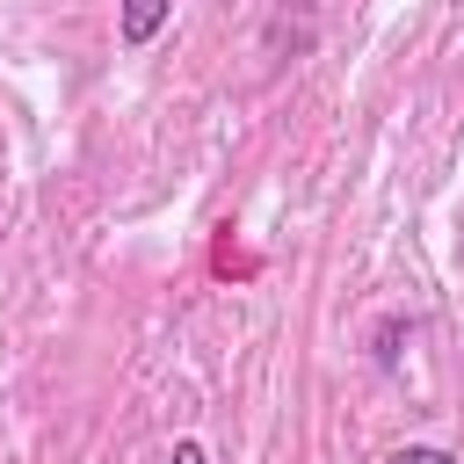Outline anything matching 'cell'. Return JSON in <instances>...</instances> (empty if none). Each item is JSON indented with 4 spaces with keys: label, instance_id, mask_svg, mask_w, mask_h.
<instances>
[{
    "label": "cell",
    "instance_id": "6da1fadb",
    "mask_svg": "<svg viewBox=\"0 0 464 464\" xmlns=\"http://www.w3.org/2000/svg\"><path fill=\"white\" fill-rule=\"evenodd\" d=\"M167 14H174V0H123V7H116V44H123V51H145V44L167 29Z\"/></svg>",
    "mask_w": 464,
    "mask_h": 464
},
{
    "label": "cell",
    "instance_id": "3957f363",
    "mask_svg": "<svg viewBox=\"0 0 464 464\" xmlns=\"http://www.w3.org/2000/svg\"><path fill=\"white\" fill-rule=\"evenodd\" d=\"M167 464H210V457H203V442H174V450H167Z\"/></svg>",
    "mask_w": 464,
    "mask_h": 464
},
{
    "label": "cell",
    "instance_id": "7a4b0ae2",
    "mask_svg": "<svg viewBox=\"0 0 464 464\" xmlns=\"http://www.w3.org/2000/svg\"><path fill=\"white\" fill-rule=\"evenodd\" d=\"M384 464H457L450 450H435V442H406V450H392Z\"/></svg>",
    "mask_w": 464,
    "mask_h": 464
}]
</instances>
